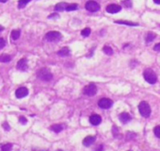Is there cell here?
Segmentation results:
<instances>
[{
  "label": "cell",
  "instance_id": "1",
  "mask_svg": "<svg viewBox=\"0 0 160 151\" xmlns=\"http://www.w3.org/2000/svg\"><path fill=\"white\" fill-rule=\"evenodd\" d=\"M37 76L40 80H44V81H50L53 78L52 73L47 69V68H42L41 70H39L37 73Z\"/></svg>",
  "mask_w": 160,
  "mask_h": 151
},
{
  "label": "cell",
  "instance_id": "2",
  "mask_svg": "<svg viewBox=\"0 0 160 151\" xmlns=\"http://www.w3.org/2000/svg\"><path fill=\"white\" fill-rule=\"evenodd\" d=\"M143 77H144V80L150 84H155L156 80H157V77H156L155 73L152 69H149V68L144 71Z\"/></svg>",
  "mask_w": 160,
  "mask_h": 151
},
{
  "label": "cell",
  "instance_id": "3",
  "mask_svg": "<svg viewBox=\"0 0 160 151\" xmlns=\"http://www.w3.org/2000/svg\"><path fill=\"white\" fill-rule=\"evenodd\" d=\"M138 111H140V114L143 117H149L151 114V107L145 101H142L140 103V105H138Z\"/></svg>",
  "mask_w": 160,
  "mask_h": 151
},
{
  "label": "cell",
  "instance_id": "4",
  "mask_svg": "<svg viewBox=\"0 0 160 151\" xmlns=\"http://www.w3.org/2000/svg\"><path fill=\"white\" fill-rule=\"evenodd\" d=\"M61 37H62L61 34L58 31H50V32H48V33H46V35H45V39L48 42L59 41L60 39H61Z\"/></svg>",
  "mask_w": 160,
  "mask_h": 151
},
{
  "label": "cell",
  "instance_id": "5",
  "mask_svg": "<svg viewBox=\"0 0 160 151\" xmlns=\"http://www.w3.org/2000/svg\"><path fill=\"white\" fill-rule=\"evenodd\" d=\"M85 8H86L87 10H89V12H96L100 10V5H99L96 1H92V0H91V1H88L86 3Z\"/></svg>",
  "mask_w": 160,
  "mask_h": 151
},
{
  "label": "cell",
  "instance_id": "6",
  "mask_svg": "<svg viewBox=\"0 0 160 151\" xmlns=\"http://www.w3.org/2000/svg\"><path fill=\"white\" fill-rule=\"evenodd\" d=\"M83 92L85 95H87L89 96H93L96 95V93H97V87H96V85L93 83H91L87 85L86 87L84 88Z\"/></svg>",
  "mask_w": 160,
  "mask_h": 151
},
{
  "label": "cell",
  "instance_id": "7",
  "mask_svg": "<svg viewBox=\"0 0 160 151\" xmlns=\"http://www.w3.org/2000/svg\"><path fill=\"white\" fill-rule=\"evenodd\" d=\"M113 105V101L111 99L109 98H106V97H103L98 101V106L101 108V109H109V108H111Z\"/></svg>",
  "mask_w": 160,
  "mask_h": 151
},
{
  "label": "cell",
  "instance_id": "8",
  "mask_svg": "<svg viewBox=\"0 0 160 151\" xmlns=\"http://www.w3.org/2000/svg\"><path fill=\"white\" fill-rule=\"evenodd\" d=\"M106 10L108 13H117L122 10V7L116 4H110L106 8Z\"/></svg>",
  "mask_w": 160,
  "mask_h": 151
},
{
  "label": "cell",
  "instance_id": "9",
  "mask_svg": "<svg viewBox=\"0 0 160 151\" xmlns=\"http://www.w3.org/2000/svg\"><path fill=\"white\" fill-rule=\"evenodd\" d=\"M28 95V90L25 87H21L19 89L16 90L15 92V95L17 98H23V97H26V96Z\"/></svg>",
  "mask_w": 160,
  "mask_h": 151
},
{
  "label": "cell",
  "instance_id": "10",
  "mask_svg": "<svg viewBox=\"0 0 160 151\" xmlns=\"http://www.w3.org/2000/svg\"><path fill=\"white\" fill-rule=\"evenodd\" d=\"M101 122H102V118L98 114H92L90 117V123L93 126H98L99 124H101Z\"/></svg>",
  "mask_w": 160,
  "mask_h": 151
},
{
  "label": "cell",
  "instance_id": "11",
  "mask_svg": "<svg viewBox=\"0 0 160 151\" xmlns=\"http://www.w3.org/2000/svg\"><path fill=\"white\" fill-rule=\"evenodd\" d=\"M17 68L21 71H26L27 69V62L26 59L20 60L18 62H17Z\"/></svg>",
  "mask_w": 160,
  "mask_h": 151
},
{
  "label": "cell",
  "instance_id": "12",
  "mask_svg": "<svg viewBox=\"0 0 160 151\" xmlns=\"http://www.w3.org/2000/svg\"><path fill=\"white\" fill-rule=\"evenodd\" d=\"M119 118H120V120L122 121L123 124L128 123V122H129L131 119H132V117H131V115H130L129 113H121L120 116H119Z\"/></svg>",
  "mask_w": 160,
  "mask_h": 151
},
{
  "label": "cell",
  "instance_id": "13",
  "mask_svg": "<svg viewBox=\"0 0 160 151\" xmlns=\"http://www.w3.org/2000/svg\"><path fill=\"white\" fill-rule=\"evenodd\" d=\"M95 136H87L86 138L83 140V145L85 146H90L91 143H93L95 142Z\"/></svg>",
  "mask_w": 160,
  "mask_h": 151
},
{
  "label": "cell",
  "instance_id": "14",
  "mask_svg": "<svg viewBox=\"0 0 160 151\" xmlns=\"http://www.w3.org/2000/svg\"><path fill=\"white\" fill-rule=\"evenodd\" d=\"M20 35H21V31L16 30H12V32L10 33V38H12V40L13 41H16L18 40L20 38Z\"/></svg>",
  "mask_w": 160,
  "mask_h": 151
},
{
  "label": "cell",
  "instance_id": "15",
  "mask_svg": "<svg viewBox=\"0 0 160 151\" xmlns=\"http://www.w3.org/2000/svg\"><path fill=\"white\" fill-rule=\"evenodd\" d=\"M58 54L59 56L61 57H67L70 55V49L68 47H63L59 50V51L58 52Z\"/></svg>",
  "mask_w": 160,
  "mask_h": 151
},
{
  "label": "cell",
  "instance_id": "16",
  "mask_svg": "<svg viewBox=\"0 0 160 151\" xmlns=\"http://www.w3.org/2000/svg\"><path fill=\"white\" fill-rule=\"evenodd\" d=\"M12 60V57L8 54H2L0 55V62H10Z\"/></svg>",
  "mask_w": 160,
  "mask_h": 151
},
{
  "label": "cell",
  "instance_id": "17",
  "mask_svg": "<svg viewBox=\"0 0 160 151\" xmlns=\"http://www.w3.org/2000/svg\"><path fill=\"white\" fill-rule=\"evenodd\" d=\"M66 7H67V4L66 3H59V4H57L56 7H55V10L57 12H62V10H66Z\"/></svg>",
  "mask_w": 160,
  "mask_h": 151
},
{
  "label": "cell",
  "instance_id": "18",
  "mask_svg": "<svg viewBox=\"0 0 160 151\" xmlns=\"http://www.w3.org/2000/svg\"><path fill=\"white\" fill-rule=\"evenodd\" d=\"M50 129H51V130L54 131V132H57V133H59V132L62 131L63 127H62L61 125L57 124V125H53V126H51V127H50Z\"/></svg>",
  "mask_w": 160,
  "mask_h": 151
},
{
  "label": "cell",
  "instance_id": "19",
  "mask_svg": "<svg viewBox=\"0 0 160 151\" xmlns=\"http://www.w3.org/2000/svg\"><path fill=\"white\" fill-rule=\"evenodd\" d=\"M77 9H78L77 4H69L67 5L65 10H67V12H72V10H76Z\"/></svg>",
  "mask_w": 160,
  "mask_h": 151
},
{
  "label": "cell",
  "instance_id": "20",
  "mask_svg": "<svg viewBox=\"0 0 160 151\" xmlns=\"http://www.w3.org/2000/svg\"><path fill=\"white\" fill-rule=\"evenodd\" d=\"M31 0H19L18 1V8L19 9H23L26 7L27 3H29Z\"/></svg>",
  "mask_w": 160,
  "mask_h": 151
},
{
  "label": "cell",
  "instance_id": "21",
  "mask_svg": "<svg viewBox=\"0 0 160 151\" xmlns=\"http://www.w3.org/2000/svg\"><path fill=\"white\" fill-rule=\"evenodd\" d=\"M115 23L121 24V25H127V26H138V23L128 22V21H116Z\"/></svg>",
  "mask_w": 160,
  "mask_h": 151
},
{
  "label": "cell",
  "instance_id": "22",
  "mask_svg": "<svg viewBox=\"0 0 160 151\" xmlns=\"http://www.w3.org/2000/svg\"><path fill=\"white\" fill-rule=\"evenodd\" d=\"M103 51H104L106 54H108V55H109V56L113 54V49L108 45H105L104 48H103Z\"/></svg>",
  "mask_w": 160,
  "mask_h": 151
},
{
  "label": "cell",
  "instance_id": "23",
  "mask_svg": "<svg viewBox=\"0 0 160 151\" xmlns=\"http://www.w3.org/2000/svg\"><path fill=\"white\" fill-rule=\"evenodd\" d=\"M155 38V34L153 33V32H149L147 37H146V42L147 43H150L152 41H154V39Z\"/></svg>",
  "mask_w": 160,
  "mask_h": 151
},
{
  "label": "cell",
  "instance_id": "24",
  "mask_svg": "<svg viewBox=\"0 0 160 151\" xmlns=\"http://www.w3.org/2000/svg\"><path fill=\"white\" fill-rule=\"evenodd\" d=\"M12 148V143H6L2 147H1V151H10Z\"/></svg>",
  "mask_w": 160,
  "mask_h": 151
},
{
  "label": "cell",
  "instance_id": "25",
  "mask_svg": "<svg viewBox=\"0 0 160 151\" xmlns=\"http://www.w3.org/2000/svg\"><path fill=\"white\" fill-rule=\"evenodd\" d=\"M90 34H91V30L89 27L84 28V30L81 31V35L84 36V37H88V36H90Z\"/></svg>",
  "mask_w": 160,
  "mask_h": 151
},
{
  "label": "cell",
  "instance_id": "26",
  "mask_svg": "<svg viewBox=\"0 0 160 151\" xmlns=\"http://www.w3.org/2000/svg\"><path fill=\"white\" fill-rule=\"evenodd\" d=\"M154 132L156 137L160 138V126H157V127H155V129H154Z\"/></svg>",
  "mask_w": 160,
  "mask_h": 151
},
{
  "label": "cell",
  "instance_id": "27",
  "mask_svg": "<svg viewBox=\"0 0 160 151\" xmlns=\"http://www.w3.org/2000/svg\"><path fill=\"white\" fill-rule=\"evenodd\" d=\"M6 45V42L3 38H0V49H2Z\"/></svg>",
  "mask_w": 160,
  "mask_h": 151
},
{
  "label": "cell",
  "instance_id": "28",
  "mask_svg": "<svg viewBox=\"0 0 160 151\" xmlns=\"http://www.w3.org/2000/svg\"><path fill=\"white\" fill-rule=\"evenodd\" d=\"M19 122H20L21 124L25 125V124H27V119H26V118H25L24 116H21V117L19 118Z\"/></svg>",
  "mask_w": 160,
  "mask_h": 151
},
{
  "label": "cell",
  "instance_id": "29",
  "mask_svg": "<svg viewBox=\"0 0 160 151\" xmlns=\"http://www.w3.org/2000/svg\"><path fill=\"white\" fill-rule=\"evenodd\" d=\"M154 49L155 50V51H159V52H160V43H159V44H157V45H155Z\"/></svg>",
  "mask_w": 160,
  "mask_h": 151
},
{
  "label": "cell",
  "instance_id": "30",
  "mask_svg": "<svg viewBox=\"0 0 160 151\" xmlns=\"http://www.w3.org/2000/svg\"><path fill=\"white\" fill-rule=\"evenodd\" d=\"M3 127H6L7 128V129H6V130H10V127H9V126H8V123H5V124H3Z\"/></svg>",
  "mask_w": 160,
  "mask_h": 151
},
{
  "label": "cell",
  "instance_id": "31",
  "mask_svg": "<svg viewBox=\"0 0 160 151\" xmlns=\"http://www.w3.org/2000/svg\"><path fill=\"white\" fill-rule=\"evenodd\" d=\"M102 148H103V146H99L98 148L96 149L95 151H102Z\"/></svg>",
  "mask_w": 160,
  "mask_h": 151
},
{
  "label": "cell",
  "instance_id": "32",
  "mask_svg": "<svg viewBox=\"0 0 160 151\" xmlns=\"http://www.w3.org/2000/svg\"><path fill=\"white\" fill-rule=\"evenodd\" d=\"M154 2L156 3V4H160V0H154Z\"/></svg>",
  "mask_w": 160,
  "mask_h": 151
},
{
  "label": "cell",
  "instance_id": "33",
  "mask_svg": "<svg viewBox=\"0 0 160 151\" xmlns=\"http://www.w3.org/2000/svg\"><path fill=\"white\" fill-rule=\"evenodd\" d=\"M3 30H4V27H3L2 26H0V32L3 31Z\"/></svg>",
  "mask_w": 160,
  "mask_h": 151
},
{
  "label": "cell",
  "instance_id": "34",
  "mask_svg": "<svg viewBox=\"0 0 160 151\" xmlns=\"http://www.w3.org/2000/svg\"><path fill=\"white\" fill-rule=\"evenodd\" d=\"M8 0H0V2H2V3H6Z\"/></svg>",
  "mask_w": 160,
  "mask_h": 151
},
{
  "label": "cell",
  "instance_id": "35",
  "mask_svg": "<svg viewBox=\"0 0 160 151\" xmlns=\"http://www.w3.org/2000/svg\"><path fill=\"white\" fill-rule=\"evenodd\" d=\"M129 151H131V150H129Z\"/></svg>",
  "mask_w": 160,
  "mask_h": 151
}]
</instances>
